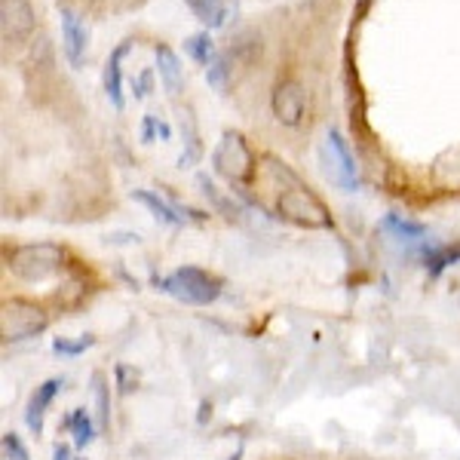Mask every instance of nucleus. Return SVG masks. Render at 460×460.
Listing matches in <instances>:
<instances>
[{"label": "nucleus", "instance_id": "obj_1", "mask_svg": "<svg viewBox=\"0 0 460 460\" xmlns=\"http://www.w3.org/2000/svg\"><path fill=\"white\" fill-rule=\"evenodd\" d=\"M267 163H270V172L277 175L279 181H286L283 194H279V199H277L279 218L292 221V225H298V227L329 230L332 215H329V209H325L323 199H319L310 188H304L301 178L295 175L286 163H279L277 157H267Z\"/></svg>", "mask_w": 460, "mask_h": 460}, {"label": "nucleus", "instance_id": "obj_2", "mask_svg": "<svg viewBox=\"0 0 460 460\" xmlns=\"http://www.w3.org/2000/svg\"><path fill=\"white\" fill-rule=\"evenodd\" d=\"M154 286L163 295H172L175 301L190 307H209L221 298V279L199 267H178L169 277H154Z\"/></svg>", "mask_w": 460, "mask_h": 460}, {"label": "nucleus", "instance_id": "obj_3", "mask_svg": "<svg viewBox=\"0 0 460 460\" xmlns=\"http://www.w3.org/2000/svg\"><path fill=\"white\" fill-rule=\"evenodd\" d=\"M47 325L49 314L40 304L28 298H6L0 304V338H4V344L37 338L40 332H47Z\"/></svg>", "mask_w": 460, "mask_h": 460}, {"label": "nucleus", "instance_id": "obj_4", "mask_svg": "<svg viewBox=\"0 0 460 460\" xmlns=\"http://www.w3.org/2000/svg\"><path fill=\"white\" fill-rule=\"evenodd\" d=\"M212 169L227 178L236 190H243L255 178V154L249 151L246 138L240 132H225L212 151Z\"/></svg>", "mask_w": 460, "mask_h": 460}, {"label": "nucleus", "instance_id": "obj_5", "mask_svg": "<svg viewBox=\"0 0 460 460\" xmlns=\"http://www.w3.org/2000/svg\"><path fill=\"white\" fill-rule=\"evenodd\" d=\"M65 264V249L56 243H28V246L13 249L10 255V270L13 277L25 279V283H43L53 273L62 270Z\"/></svg>", "mask_w": 460, "mask_h": 460}, {"label": "nucleus", "instance_id": "obj_6", "mask_svg": "<svg viewBox=\"0 0 460 460\" xmlns=\"http://www.w3.org/2000/svg\"><path fill=\"white\" fill-rule=\"evenodd\" d=\"M323 166L329 172L332 184H338L341 190H356L359 188V169H356V160L347 147L344 136L338 129L325 132V145H323Z\"/></svg>", "mask_w": 460, "mask_h": 460}, {"label": "nucleus", "instance_id": "obj_7", "mask_svg": "<svg viewBox=\"0 0 460 460\" xmlns=\"http://www.w3.org/2000/svg\"><path fill=\"white\" fill-rule=\"evenodd\" d=\"M37 16L31 0H0V37L4 43H22L34 34Z\"/></svg>", "mask_w": 460, "mask_h": 460}, {"label": "nucleus", "instance_id": "obj_8", "mask_svg": "<svg viewBox=\"0 0 460 460\" xmlns=\"http://www.w3.org/2000/svg\"><path fill=\"white\" fill-rule=\"evenodd\" d=\"M270 108H273V117H277L283 126H301L304 120V108H307V93L298 80H283L277 84L270 95Z\"/></svg>", "mask_w": 460, "mask_h": 460}, {"label": "nucleus", "instance_id": "obj_9", "mask_svg": "<svg viewBox=\"0 0 460 460\" xmlns=\"http://www.w3.org/2000/svg\"><path fill=\"white\" fill-rule=\"evenodd\" d=\"M62 16V49H65V58H68L71 68H80L86 58V47H89V28L86 22L71 10V6H62L58 10Z\"/></svg>", "mask_w": 460, "mask_h": 460}, {"label": "nucleus", "instance_id": "obj_10", "mask_svg": "<svg viewBox=\"0 0 460 460\" xmlns=\"http://www.w3.org/2000/svg\"><path fill=\"white\" fill-rule=\"evenodd\" d=\"M132 49V40H123V43H117L114 47V53L108 56V62H105V74H102V84H105V95H108V102L114 105L117 111H123L126 105V99H123V71H120V65H123V58L126 53Z\"/></svg>", "mask_w": 460, "mask_h": 460}, {"label": "nucleus", "instance_id": "obj_11", "mask_svg": "<svg viewBox=\"0 0 460 460\" xmlns=\"http://www.w3.org/2000/svg\"><path fill=\"white\" fill-rule=\"evenodd\" d=\"M58 390H62V377H49V381H43L37 393L31 396V402L25 408V424L31 429L34 436L43 433V418H47V408L53 405V399L58 396Z\"/></svg>", "mask_w": 460, "mask_h": 460}, {"label": "nucleus", "instance_id": "obj_12", "mask_svg": "<svg viewBox=\"0 0 460 460\" xmlns=\"http://www.w3.org/2000/svg\"><path fill=\"white\" fill-rule=\"evenodd\" d=\"M154 56H157V68H160V80L166 86L169 95H178L184 86V68H181V58H178L172 49L157 43L154 47Z\"/></svg>", "mask_w": 460, "mask_h": 460}, {"label": "nucleus", "instance_id": "obj_13", "mask_svg": "<svg viewBox=\"0 0 460 460\" xmlns=\"http://www.w3.org/2000/svg\"><path fill=\"white\" fill-rule=\"evenodd\" d=\"M132 199H136V203H142L145 209L154 215V218L163 221V225H169V227H181L184 225V218L178 215L175 206L169 203V199L151 194V190H132Z\"/></svg>", "mask_w": 460, "mask_h": 460}, {"label": "nucleus", "instance_id": "obj_14", "mask_svg": "<svg viewBox=\"0 0 460 460\" xmlns=\"http://www.w3.org/2000/svg\"><path fill=\"white\" fill-rule=\"evenodd\" d=\"M381 230L384 234H390L393 240L399 243H420L427 236V227L418 225V221H408L402 215H387V218L381 221Z\"/></svg>", "mask_w": 460, "mask_h": 460}, {"label": "nucleus", "instance_id": "obj_15", "mask_svg": "<svg viewBox=\"0 0 460 460\" xmlns=\"http://www.w3.org/2000/svg\"><path fill=\"white\" fill-rule=\"evenodd\" d=\"M184 4L190 6V13L203 22L206 31H212V28H221L227 19V4L225 0H184Z\"/></svg>", "mask_w": 460, "mask_h": 460}, {"label": "nucleus", "instance_id": "obj_16", "mask_svg": "<svg viewBox=\"0 0 460 460\" xmlns=\"http://www.w3.org/2000/svg\"><path fill=\"white\" fill-rule=\"evenodd\" d=\"M420 258H424V267H427L429 279H439L445 267L460 261V246H429Z\"/></svg>", "mask_w": 460, "mask_h": 460}, {"label": "nucleus", "instance_id": "obj_17", "mask_svg": "<svg viewBox=\"0 0 460 460\" xmlns=\"http://www.w3.org/2000/svg\"><path fill=\"white\" fill-rule=\"evenodd\" d=\"M62 429L74 433V445H77V448H86V445L95 439V424H93V418L86 414V408H74L68 418H65Z\"/></svg>", "mask_w": 460, "mask_h": 460}, {"label": "nucleus", "instance_id": "obj_18", "mask_svg": "<svg viewBox=\"0 0 460 460\" xmlns=\"http://www.w3.org/2000/svg\"><path fill=\"white\" fill-rule=\"evenodd\" d=\"M184 53L194 58L197 65H203V68H209L215 58H218V53H215V40H212V34H209V31L190 34L188 40H184Z\"/></svg>", "mask_w": 460, "mask_h": 460}, {"label": "nucleus", "instance_id": "obj_19", "mask_svg": "<svg viewBox=\"0 0 460 460\" xmlns=\"http://www.w3.org/2000/svg\"><path fill=\"white\" fill-rule=\"evenodd\" d=\"M93 399H95V418H99V429L111 427V387L105 384V375H93Z\"/></svg>", "mask_w": 460, "mask_h": 460}, {"label": "nucleus", "instance_id": "obj_20", "mask_svg": "<svg viewBox=\"0 0 460 460\" xmlns=\"http://www.w3.org/2000/svg\"><path fill=\"white\" fill-rule=\"evenodd\" d=\"M197 184H199V188H203V194L209 197L212 203H215V209H218V212H225L230 221H234V218H240V206H236L230 197L221 194V190L215 188V181H212L209 175H206V172H199V175H197Z\"/></svg>", "mask_w": 460, "mask_h": 460}, {"label": "nucleus", "instance_id": "obj_21", "mask_svg": "<svg viewBox=\"0 0 460 460\" xmlns=\"http://www.w3.org/2000/svg\"><path fill=\"white\" fill-rule=\"evenodd\" d=\"M230 74H234V68H230V56L218 53V58L206 68V84H209L215 93H225L230 84Z\"/></svg>", "mask_w": 460, "mask_h": 460}, {"label": "nucleus", "instance_id": "obj_22", "mask_svg": "<svg viewBox=\"0 0 460 460\" xmlns=\"http://www.w3.org/2000/svg\"><path fill=\"white\" fill-rule=\"evenodd\" d=\"M93 344H95V338H93V335H80L77 341H71V338H56V341H53V350H56L58 356H80V353H86Z\"/></svg>", "mask_w": 460, "mask_h": 460}, {"label": "nucleus", "instance_id": "obj_23", "mask_svg": "<svg viewBox=\"0 0 460 460\" xmlns=\"http://www.w3.org/2000/svg\"><path fill=\"white\" fill-rule=\"evenodd\" d=\"M230 53H243L246 62H255V58L261 56V40H258V34L246 31V34L236 37V43L230 47Z\"/></svg>", "mask_w": 460, "mask_h": 460}, {"label": "nucleus", "instance_id": "obj_24", "mask_svg": "<svg viewBox=\"0 0 460 460\" xmlns=\"http://www.w3.org/2000/svg\"><path fill=\"white\" fill-rule=\"evenodd\" d=\"M199 157H203V145H199L194 126L188 123V147H184V154L178 157V166H181V169H190V166H197Z\"/></svg>", "mask_w": 460, "mask_h": 460}, {"label": "nucleus", "instance_id": "obj_25", "mask_svg": "<svg viewBox=\"0 0 460 460\" xmlns=\"http://www.w3.org/2000/svg\"><path fill=\"white\" fill-rule=\"evenodd\" d=\"M151 89H154V71L145 68L136 80H132V95H136V99H147Z\"/></svg>", "mask_w": 460, "mask_h": 460}, {"label": "nucleus", "instance_id": "obj_26", "mask_svg": "<svg viewBox=\"0 0 460 460\" xmlns=\"http://www.w3.org/2000/svg\"><path fill=\"white\" fill-rule=\"evenodd\" d=\"M154 138H160V117L145 114V120H142V142L151 145Z\"/></svg>", "mask_w": 460, "mask_h": 460}, {"label": "nucleus", "instance_id": "obj_27", "mask_svg": "<svg viewBox=\"0 0 460 460\" xmlns=\"http://www.w3.org/2000/svg\"><path fill=\"white\" fill-rule=\"evenodd\" d=\"M53 460H74V457H71V448H68V445H65V442H58L56 448H53Z\"/></svg>", "mask_w": 460, "mask_h": 460}, {"label": "nucleus", "instance_id": "obj_28", "mask_svg": "<svg viewBox=\"0 0 460 460\" xmlns=\"http://www.w3.org/2000/svg\"><path fill=\"white\" fill-rule=\"evenodd\" d=\"M108 243H138V234H111Z\"/></svg>", "mask_w": 460, "mask_h": 460}, {"label": "nucleus", "instance_id": "obj_29", "mask_svg": "<svg viewBox=\"0 0 460 460\" xmlns=\"http://www.w3.org/2000/svg\"><path fill=\"white\" fill-rule=\"evenodd\" d=\"M227 460H243V445H240V448H236V451H234V455H230Z\"/></svg>", "mask_w": 460, "mask_h": 460}, {"label": "nucleus", "instance_id": "obj_30", "mask_svg": "<svg viewBox=\"0 0 460 460\" xmlns=\"http://www.w3.org/2000/svg\"><path fill=\"white\" fill-rule=\"evenodd\" d=\"M22 460H31V457H22Z\"/></svg>", "mask_w": 460, "mask_h": 460}, {"label": "nucleus", "instance_id": "obj_31", "mask_svg": "<svg viewBox=\"0 0 460 460\" xmlns=\"http://www.w3.org/2000/svg\"><path fill=\"white\" fill-rule=\"evenodd\" d=\"M77 460H84V457H77Z\"/></svg>", "mask_w": 460, "mask_h": 460}]
</instances>
